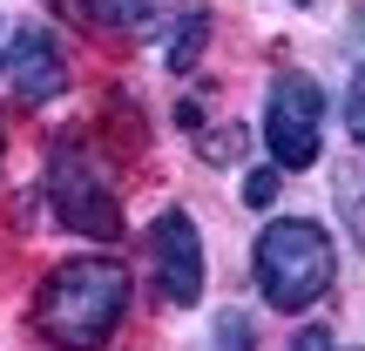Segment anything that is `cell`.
Here are the masks:
<instances>
[{"label": "cell", "mask_w": 365, "mask_h": 351, "mask_svg": "<svg viewBox=\"0 0 365 351\" xmlns=\"http://www.w3.org/2000/svg\"><path fill=\"white\" fill-rule=\"evenodd\" d=\"M95 7V21H108V27H143L149 14H156V0H88Z\"/></svg>", "instance_id": "cell-9"}, {"label": "cell", "mask_w": 365, "mask_h": 351, "mask_svg": "<svg viewBox=\"0 0 365 351\" xmlns=\"http://www.w3.org/2000/svg\"><path fill=\"white\" fill-rule=\"evenodd\" d=\"M345 122H352V142L365 149V75L352 81V95H345Z\"/></svg>", "instance_id": "cell-12"}, {"label": "cell", "mask_w": 365, "mask_h": 351, "mask_svg": "<svg viewBox=\"0 0 365 351\" xmlns=\"http://www.w3.org/2000/svg\"><path fill=\"white\" fill-rule=\"evenodd\" d=\"M129 311V271L115 257H68L41 284V331L61 351H95Z\"/></svg>", "instance_id": "cell-1"}, {"label": "cell", "mask_w": 365, "mask_h": 351, "mask_svg": "<svg viewBox=\"0 0 365 351\" xmlns=\"http://www.w3.org/2000/svg\"><path fill=\"white\" fill-rule=\"evenodd\" d=\"M0 75H7V88L21 95V102H54V95L68 88V54H61V41H54L48 27H21V34L7 41Z\"/></svg>", "instance_id": "cell-6"}, {"label": "cell", "mask_w": 365, "mask_h": 351, "mask_svg": "<svg viewBox=\"0 0 365 351\" xmlns=\"http://www.w3.org/2000/svg\"><path fill=\"white\" fill-rule=\"evenodd\" d=\"M48 196H54V216H61V230L95 236V243H115V236H122V203L102 189V182H95V169L75 156V149H61V156H54Z\"/></svg>", "instance_id": "cell-4"}, {"label": "cell", "mask_w": 365, "mask_h": 351, "mask_svg": "<svg viewBox=\"0 0 365 351\" xmlns=\"http://www.w3.org/2000/svg\"><path fill=\"white\" fill-rule=\"evenodd\" d=\"M325 95H318L312 75H277L271 88V108H264V142H271V162L277 169H312L325 156Z\"/></svg>", "instance_id": "cell-3"}, {"label": "cell", "mask_w": 365, "mask_h": 351, "mask_svg": "<svg viewBox=\"0 0 365 351\" xmlns=\"http://www.w3.org/2000/svg\"><path fill=\"white\" fill-rule=\"evenodd\" d=\"M196 149H203V162H237L250 149V129L230 122V129H217V135H196Z\"/></svg>", "instance_id": "cell-8"}, {"label": "cell", "mask_w": 365, "mask_h": 351, "mask_svg": "<svg viewBox=\"0 0 365 351\" xmlns=\"http://www.w3.org/2000/svg\"><path fill=\"white\" fill-rule=\"evenodd\" d=\"M0 61H7V14H0Z\"/></svg>", "instance_id": "cell-14"}, {"label": "cell", "mask_w": 365, "mask_h": 351, "mask_svg": "<svg viewBox=\"0 0 365 351\" xmlns=\"http://www.w3.org/2000/svg\"><path fill=\"white\" fill-rule=\"evenodd\" d=\"M0 162H7V122H0Z\"/></svg>", "instance_id": "cell-15"}, {"label": "cell", "mask_w": 365, "mask_h": 351, "mask_svg": "<svg viewBox=\"0 0 365 351\" xmlns=\"http://www.w3.org/2000/svg\"><path fill=\"white\" fill-rule=\"evenodd\" d=\"M257 284H264V304L284 318L312 311L331 284H339V250H331L325 223L312 216H277L271 230L257 236Z\"/></svg>", "instance_id": "cell-2"}, {"label": "cell", "mask_w": 365, "mask_h": 351, "mask_svg": "<svg viewBox=\"0 0 365 351\" xmlns=\"http://www.w3.org/2000/svg\"><path fill=\"white\" fill-rule=\"evenodd\" d=\"M217 351H250V318L244 311H217Z\"/></svg>", "instance_id": "cell-11"}, {"label": "cell", "mask_w": 365, "mask_h": 351, "mask_svg": "<svg viewBox=\"0 0 365 351\" xmlns=\"http://www.w3.org/2000/svg\"><path fill=\"white\" fill-rule=\"evenodd\" d=\"M284 351H331V331H318V325H312V331H298Z\"/></svg>", "instance_id": "cell-13"}, {"label": "cell", "mask_w": 365, "mask_h": 351, "mask_svg": "<svg viewBox=\"0 0 365 351\" xmlns=\"http://www.w3.org/2000/svg\"><path fill=\"white\" fill-rule=\"evenodd\" d=\"M244 203H250V209H271V203H277V162H264V169L244 176Z\"/></svg>", "instance_id": "cell-10"}, {"label": "cell", "mask_w": 365, "mask_h": 351, "mask_svg": "<svg viewBox=\"0 0 365 351\" xmlns=\"http://www.w3.org/2000/svg\"><path fill=\"white\" fill-rule=\"evenodd\" d=\"M149 250H156V277L170 290V304L203 298V230L190 223V209H163L149 223Z\"/></svg>", "instance_id": "cell-5"}, {"label": "cell", "mask_w": 365, "mask_h": 351, "mask_svg": "<svg viewBox=\"0 0 365 351\" xmlns=\"http://www.w3.org/2000/svg\"><path fill=\"white\" fill-rule=\"evenodd\" d=\"M298 7H312V0H298Z\"/></svg>", "instance_id": "cell-16"}, {"label": "cell", "mask_w": 365, "mask_h": 351, "mask_svg": "<svg viewBox=\"0 0 365 351\" xmlns=\"http://www.w3.org/2000/svg\"><path fill=\"white\" fill-rule=\"evenodd\" d=\"M203 41H210V7H190V14L176 21V34H170V54H163L170 75H190L196 54H203Z\"/></svg>", "instance_id": "cell-7"}]
</instances>
